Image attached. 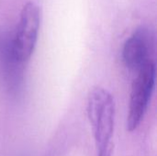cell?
<instances>
[{"instance_id":"1","label":"cell","mask_w":157,"mask_h":156,"mask_svg":"<svg viewBox=\"0 0 157 156\" xmlns=\"http://www.w3.org/2000/svg\"><path fill=\"white\" fill-rule=\"evenodd\" d=\"M87 117L92 128L97 156H112L115 103L112 95L101 86L93 87L87 96Z\"/></svg>"},{"instance_id":"2","label":"cell","mask_w":157,"mask_h":156,"mask_svg":"<svg viewBox=\"0 0 157 156\" xmlns=\"http://www.w3.org/2000/svg\"><path fill=\"white\" fill-rule=\"evenodd\" d=\"M40 26V9L32 2H27L20 12L15 34L10 42L15 60L23 63L31 57L37 41Z\"/></svg>"},{"instance_id":"3","label":"cell","mask_w":157,"mask_h":156,"mask_svg":"<svg viewBox=\"0 0 157 156\" xmlns=\"http://www.w3.org/2000/svg\"><path fill=\"white\" fill-rule=\"evenodd\" d=\"M155 85V63L151 62L137 71L132 82L129 111L127 116V130L135 131L141 124L147 111Z\"/></svg>"},{"instance_id":"4","label":"cell","mask_w":157,"mask_h":156,"mask_svg":"<svg viewBox=\"0 0 157 156\" xmlns=\"http://www.w3.org/2000/svg\"><path fill=\"white\" fill-rule=\"evenodd\" d=\"M155 36L147 26H141L127 39L122 49V60L132 71H139L147 63L154 62Z\"/></svg>"}]
</instances>
